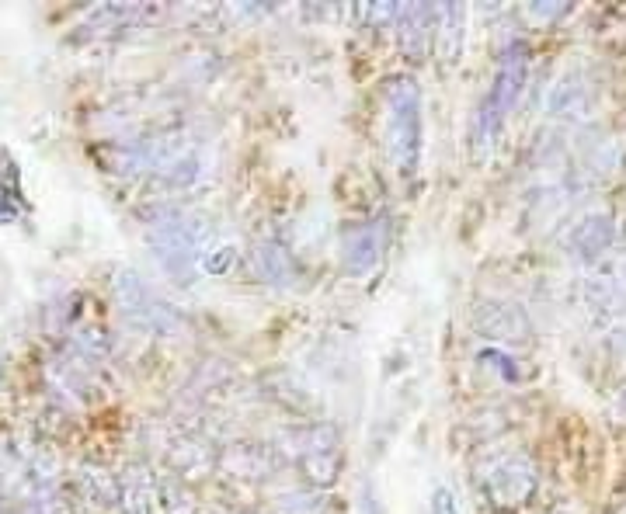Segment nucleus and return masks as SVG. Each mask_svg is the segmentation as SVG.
<instances>
[{
    "label": "nucleus",
    "instance_id": "9",
    "mask_svg": "<svg viewBox=\"0 0 626 514\" xmlns=\"http://www.w3.org/2000/svg\"><path fill=\"white\" fill-rule=\"evenodd\" d=\"M397 21H400V49H404L411 60H421L428 49V32H432V25H435V11L432 7L414 4V7H404Z\"/></svg>",
    "mask_w": 626,
    "mask_h": 514
},
{
    "label": "nucleus",
    "instance_id": "6",
    "mask_svg": "<svg viewBox=\"0 0 626 514\" xmlns=\"http://www.w3.org/2000/svg\"><path fill=\"white\" fill-rule=\"evenodd\" d=\"M387 244V223H366L359 230H352L345 237V251H341V264H345L348 275H369L376 268Z\"/></svg>",
    "mask_w": 626,
    "mask_h": 514
},
{
    "label": "nucleus",
    "instance_id": "5",
    "mask_svg": "<svg viewBox=\"0 0 626 514\" xmlns=\"http://www.w3.org/2000/svg\"><path fill=\"white\" fill-rule=\"evenodd\" d=\"M540 487V473L526 455H508L484 476V494L498 511L526 508Z\"/></svg>",
    "mask_w": 626,
    "mask_h": 514
},
{
    "label": "nucleus",
    "instance_id": "3",
    "mask_svg": "<svg viewBox=\"0 0 626 514\" xmlns=\"http://www.w3.org/2000/svg\"><path fill=\"white\" fill-rule=\"evenodd\" d=\"M390 105V150L404 178L418 174L421 160V91L411 77H393L387 84Z\"/></svg>",
    "mask_w": 626,
    "mask_h": 514
},
{
    "label": "nucleus",
    "instance_id": "13",
    "mask_svg": "<svg viewBox=\"0 0 626 514\" xmlns=\"http://www.w3.org/2000/svg\"><path fill=\"white\" fill-rule=\"evenodd\" d=\"M0 195L14 198V202H25L21 198V178H18V164H14L7 153H0Z\"/></svg>",
    "mask_w": 626,
    "mask_h": 514
},
{
    "label": "nucleus",
    "instance_id": "4",
    "mask_svg": "<svg viewBox=\"0 0 626 514\" xmlns=\"http://www.w3.org/2000/svg\"><path fill=\"white\" fill-rule=\"evenodd\" d=\"M115 303L133 327L150 330V334H174V327H178V317L167 310L164 299L129 268L115 275Z\"/></svg>",
    "mask_w": 626,
    "mask_h": 514
},
{
    "label": "nucleus",
    "instance_id": "10",
    "mask_svg": "<svg viewBox=\"0 0 626 514\" xmlns=\"http://www.w3.org/2000/svg\"><path fill=\"white\" fill-rule=\"evenodd\" d=\"M300 466H303V473H307V480L317 483V487H327V483H334V476H338V469H341L338 442L307 445V449H303V455H300Z\"/></svg>",
    "mask_w": 626,
    "mask_h": 514
},
{
    "label": "nucleus",
    "instance_id": "17",
    "mask_svg": "<svg viewBox=\"0 0 626 514\" xmlns=\"http://www.w3.org/2000/svg\"><path fill=\"white\" fill-rule=\"evenodd\" d=\"M400 18V7L397 4H376L369 7V21L373 25H383V21H397Z\"/></svg>",
    "mask_w": 626,
    "mask_h": 514
},
{
    "label": "nucleus",
    "instance_id": "16",
    "mask_svg": "<svg viewBox=\"0 0 626 514\" xmlns=\"http://www.w3.org/2000/svg\"><path fill=\"white\" fill-rule=\"evenodd\" d=\"M432 514H460V508H456L453 490H446V487L435 490V494H432Z\"/></svg>",
    "mask_w": 626,
    "mask_h": 514
},
{
    "label": "nucleus",
    "instance_id": "12",
    "mask_svg": "<svg viewBox=\"0 0 626 514\" xmlns=\"http://www.w3.org/2000/svg\"><path fill=\"white\" fill-rule=\"evenodd\" d=\"M435 21L442 25V32H446V56L456 63V56H460V25H463V7L460 4H446L435 11Z\"/></svg>",
    "mask_w": 626,
    "mask_h": 514
},
{
    "label": "nucleus",
    "instance_id": "1",
    "mask_svg": "<svg viewBox=\"0 0 626 514\" xmlns=\"http://www.w3.org/2000/svg\"><path fill=\"white\" fill-rule=\"evenodd\" d=\"M147 244L167 275L178 278L181 285H192L195 264L202 257V244H206V230H202L199 219L178 209L157 212L147 226Z\"/></svg>",
    "mask_w": 626,
    "mask_h": 514
},
{
    "label": "nucleus",
    "instance_id": "11",
    "mask_svg": "<svg viewBox=\"0 0 626 514\" xmlns=\"http://www.w3.org/2000/svg\"><path fill=\"white\" fill-rule=\"evenodd\" d=\"M254 268L261 271V278L275 285H286L293 278V264H289V251L282 244H261L254 251Z\"/></svg>",
    "mask_w": 626,
    "mask_h": 514
},
{
    "label": "nucleus",
    "instance_id": "2",
    "mask_svg": "<svg viewBox=\"0 0 626 514\" xmlns=\"http://www.w3.org/2000/svg\"><path fill=\"white\" fill-rule=\"evenodd\" d=\"M526 73H529V46L526 42H512L508 53L501 56L491 91H487V98L480 101V108H477V129H473V139H477L480 153L491 150L494 139L501 136V126H505L508 112L519 105L522 87H526Z\"/></svg>",
    "mask_w": 626,
    "mask_h": 514
},
{
    "label": "nucleus",
    "instance_id": "19",
    "mask_svg": "<svg viewBox=\"0 0 626 514\" xmlns=\"http://www.w3.org/2000/svg\"><path fill=\"white\" fill-rule=\"evenodd\" d=\"M14 219H18V202L7 198V195H0V226L14 223Z\"/></svg>",
    "mask_w": 626,
    "mask_h": 514
},
{
    "label": "nucleus",
    "instance_id": "7",
    "mask_svg": "<svg viewBox=\"0 0 626 514\" xmlns=\"http://www.w3.org/2000/svg\"><path fill=\"white\" fill-rule=\"evenodd\" d=\"M613 240H616L613 212L599 209V212H588V216L574 226L567 244H571V251L578 254L581 261H599V257L613 247Z\"/></svg>",
    "mask_w": 626,
    "mask_h": 514
},
{
    "label": "nucleus",
    "instance_id": "14",
    "mask_svg": "<svg viewBox=\"0 0 626 514\" xmlns=\"http://www.w3.org/2000/svg\"><path fill=\"white\" fill-rule=\"evenodd\" d=\"M477 362H498V365H494V369H498L505 379H522V372L515 369V365H519V362H515V358H508L505 351L487 348V351H480V355H477Z\"/></svg>",
    "mask_w": 626,
    "mask_h": 514
},
{
    "label": "nucleus",
    "instance_id": "8",
    "mask_svg": "<svg viewBox=\"0 0 626 514\" xmlns=\"http://www.w3.org/2000/svg\"><path fill=\"white\" fill-rule=\"evenodd\" d=\"M477 327L484 330L487 337L494 341H529V320L519 306H508V303H484L477 306Z\"/></svg>",
    "mask_w": 626,
    "mask_h": 514
},
{
    "label": "nucleus",
    "instance_id": "18",
    "mask_svg": "<svg viewBox=\"0 0 626 514\" xmlns=\"http://www.w3.org/2000/svg\"><path fill=\"white\" fill-rule=\"evenodd\" d=\"M560 14H567L564 4H536V7H529V18H533V21H550V18H560Z\"/></svg>",
    "mask_w": 626,
    "mask_h": 514
},
{
    "label": "nucleus",
    "instance_id": "15",
    "mask_svg": "<svg viewBox=\"0 0 626 514\" xmlns=\"http://www.w3.org/2000/svg\"><path fill=\"white\" fill-rule=\"evenodd\" d=\"M202 268H206L209 275H223L227 268H234V247H220V251H213L206 257Z\"/></svg>",
    "mask_w": 626,
    "mask_h": 514
}]
</instances>
